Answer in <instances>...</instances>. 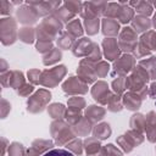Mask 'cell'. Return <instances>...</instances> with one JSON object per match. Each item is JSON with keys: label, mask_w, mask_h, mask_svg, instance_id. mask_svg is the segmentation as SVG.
<instances>
[{"label": "cell", "mask_w": 156, "mask_h": 156, "mask_svg": "<svg viewBox=\"0 0 156 156\" xmlns=\"http://www.w3.org/2000/svg\"><path fill=\"white\" fill-rule=\"evenodd\" d=\"M38 40L40 41H51L57 34L61 33V22L55 16L46 17L35 29Z\"/></svg>", "instance_id": "1"}, {"label": "cell", "mask_w": 156, "mask_h": 156, "mask_svg": "<svg viewBox=\"0 0 156 156\" xmlns=\"http://www.w3.org/2000/svg\"><path fill=\"white\" fill-rule=\"evenodd\" d=\"M51 134L54 135L55 143L57 145L68 144L71 140L74 139V133L62 121H57L51 124Z\"/></svg>", "instance_id": "2"}, {"label": "cell", "mask_w": 156, "mask_h": 156, "mask_svg": "<svg viewBox=\"0 0 156 156\" xmlns=\"http://www.w3.org/2000/svg\"><path fill=\"white\" fill-rule=\"evenodd\" d=\"M17 27L16 21L12 17L1 18L0 21V32H1V41L4 45H10L16 41L17 38Z\"/></svg>", "instance_id": "3"}, {"label": "cell", "mask_w": 156, "mask_h": 156, "mask_svg": "<svg viewBox=\"0 0 156 156\" xmlns=\"http://www.w3.org/2000/svg\"><path fill=\"white\" fill-rule=\"evenodd\" d=\"M50 99H51L50 93L48 90H45V89H40L33 96L29 98V100L27 102V106H28L27 108L32 113L41 112L44 110L45 105L48 104V101H50Z\"/></svg>", "instance_id": "4"}, {"label": "cell", "mask_w": 156, "mask_h": 156, "mask_svg": "<svg viewBox=\"0 0 156 156\" xmlns=\"http://www.w3.org/2000/svg\"><path fill=\"white\" fill-rule=\"evenodd\" d=\"M65 73H66L65 66H57V67H54L51 69H46V71L41 72L40 84L45 85V87H54L62 79Z\"/></svg>", "instance_id": "5"}, {"label": "cell", "mask_w": 156, "mask_h": 156, "mask_svg": "<svg viewBox=\"0 0 156 156\" xmlns=\"http://www.w3.org/2000/svg\"><path fill=\"white\" fill-rule=\"evenodd\" d=\"M119 46L124 51H134L136 46V32L133 28H123L119 34Z\"/></svg>", "instance_id": "6"}, {"label": "cell", "mask_w": 156, "mask_h": 156, "mask_svg": "<svg viewBox=\"0 0 156 156\" xmlns=\"http://www.w3.org/2000/svg\"><path fill=\"white\" fill-rule=\"evenodd\" d=\"M17 13V18L21 23L23 24H32V23H35L39 18V15L37 12V10L29 5H23L21 7L17 9L16 11Z\"/></svg>", "instance_id": "7"}, {"label": "cell", "mask_w": 156, "mask_h": 156, "mask_svg": "<svg viewBox=\"0 0 156 156\" xmlns=\"http://www.w3.org/2000/svg\"><path fill=\"white\" fill-rule=\"evenodd\" d=\"M62 89L67 94H84L88 91V85L76 77H69V79L63 83Z\"/></svg>", "instance_id": "8"}, {"label": "cell", "mask_w": 156, "mask_h": 156, "mask_svg": "<svg viewBox=\"0 0 156 156\" xmlns=\"http://www.w3.org/2000/svg\"><path fill=\"white\" fill-rule=\"evenodd\" d=\"M134 63L135 60L133 56L130 55H124L121 58H117V61L113 65V71L117 74H127L128 72H130L134 68Z\"/></svg>", "instance_id": "9"}, {"label": "cell", "mask_w": 156, "mask_h": 156, "mask_svg": "<svg viewBox=\"0 0 156 156\" xmlns=\"http://www.w3.org/2000/svg\"><path fill=\"white\" fill-rule=\"evenodd\" d=\"M91 94L94 96V99L96 101H99L100 104H107L108 99L111 98L112 94H110L108 91V87L105 82H98L93 89H91Z\"/></svg>", "instance_id": "10"}, {"label": "cell", "mask_w": 156, "mask_h": 156, "mask_svg": "<svg viewBox=\"0 0 156 156\" xmlns=\"http://www.w3.org/2000/svg\"><path fill=\"white\" fill-rule=\"evenodd\" d=\"M54 143L51 140H43V139H38L34 140L32 146L27 150L28 156H39L40 154H45L48 152L51 147H52Z\"/></svg>", "instance_id": "11"}, {"label": "cell", "mask_w": 156, "mask_h": 156, "mask_svg": "<svg viewBox=\"0 0 156 156\" xmlns=\"http://www.w3.org/2000/svg\"><path fill=\"white\" fill-rule=\"evenodd\" d=\"M93 48H94V43L90 39L80 38V40L77 41L74 44V46H73V54L76 56H79V57H82V56H87L88 57L89 54L91 52Z\"/></svg>", "instance_id": "12"}, {"label": "cell", "mask_w": 156, "mask_h": 156, "mask_svg": "<svg viewBox=\"0 0 156 156\" xmlns=\"http://www.w3.org/2000/svg\"><path fill=\"white\" fill-rule=\"evenodd\" d=\"M102 46H104V51H105V56L108 60H116L119 55V48L117 45V41L113 38H106L102 41Z\"/></svg>", "instance_id": "13"}, {"label": "cell", "mask_w": 156, "mask_h": 156, "mask_svg": "<svg viewBox=\"0 0 156 156\" xmlns=\"http://www.w3.org/2000/svg\"><path fill=\"white\" fill-rule=\"evenodd\" d=\"M145 130L147 133V139L151 143L156 141V113L155 112H149L147 116L145 117Z\"/></svg>", "instance_id": "14"}, {"label": "cell", "mask_w": 156, "mask_h": 156, "mask_svg": "<svg viewBox=\"0 0 156 156\" xmlns=\"http://www.w3.org/2000/svg\"><path fill=\"white\" fill-rule=\"evenodd\" d=\"M61 5L60 1H49V2H43L40 1L39 5H37L38 7H34L38 12L39 16H48L52 12H56L58 6Z\"/></svg>", "instance_id": "15"}, {"label": "cell", "mask_w": 156, "mask_h": 156, "mask_svg": "<svg viewBox=\"0 0 156 156\" xmlns=\"http://www.w3.org/2000/svg\"><path fill=\"white\" fill-rule=\"evenodd\" d=\"M122 102L128 110H138L141 105V99L136 94L129 91V93L124 94V96L122 99Z\"/></svg>", "instance_id": "16"}, {"label": "cell", "mask_w": 156, "mask_h": 156, "mask_svg": "<svg viewBox=\"0 0 156 156\" xmlns=\"http://www.w3.org/2000/svg\"><path fill=\"white\" fill-rule=\"evenodd\" d=\"M132 26H133V29H134L136 33H141V32H145V30L150 29L151 22H150V20H149L147 17L139 15V16H136V17L133 18Z\"/></svg>", "instance_id": "17"}, {"label": "cell", "mask_w": 156, "mask_h": 156, "mask_svg": "<svg viewBox=\"0 0 156 156\" xmlns=\"http://www.w3.org/2000/svg\"><path fill=\"white\" fill-rule=\"evenodd\" d=\"M118 29H119V26H118V22L116 20L105 18L102 21V33L105 35H111V37L117 35Z\"/></svg>", "instance_id": "18"}, {"label": "cell", "mask_w": 156, "mask_h": 156, "mask_svg": "<svg viewBox=\"0 0 156 156\" xmlns=\"http://www.w3.org/2000/svg\"><path fill=\"white\" fill-rule=\"evenodd\" d=\"M87 119H89L90 122H98L100 119L104 118V115H105V110L100 106H95V105H91L88 107L87 110Z\"/></svg>", "instance_id": "19"}, {"label": "cell", "mask_w": 156, "mask_h": 156, "mask_svg": "<svg viewBox=\"0 0 156 156\" xmlns=\"http://www.w3.org/2000/svg\"><path fill=\"white\" fill-rule=\"evenodd\" d=\"M66 33L73 39L77 37H80L83 34V28L79 20H72L71 22H68L66 26Z\"/></svg>", "instance_id": "20"}, {"label": "cell", "mask_w": 156, "mask_h": 156, "mask_svg": "<svg viewBox=\"0 0 156 156\" xmlns=\"http://www.w3.org/2000/svg\"><path fill=\"white\" fill-rule=\"evenodd\" d=\"M111 132L112 130H111L108 123H100L94 128L93 134H94V138H96V139H106L111 135Z\"/></svg>", "instance_id": "21"}, {"label": "cell", "mask_w": 156, "mask_h": 156, "mask_svg": "<svg viewBox=\"0 0 156 156\" xmlns=\"http://www.w3.org/2000/svg\"><path fill=\"white\" fill-rule=\"evenodd\" d=\"M84 145H85V150H87V156H91L95 155L98 152H100L101 146L100 143L96 138H88L84 140Z\"/></svg>", "instance_id": "22"}, {"label": "cell", "mask_w": 156, "mask_h": 156, "mask_svg": "<svg viewBox=\"0 0 156 156\" xmlns=\"http://www.w3.org/2000/svg\"><path fill=\"white\" fill-rule=\"evenodd\" d=\"M121 5H122V10H121L118 20L122 23H128V22L133 21V18H134V9L129 7L128 4H126V2H121Z\"/></svg>", "instance_id": "23"}, {"label": "cell", "mask_w": 156, "mask_h": 156, "mask_svg": "<svg viewBox=\"0 0 156 156\" xmlns=\"http://www.w3.org/2000/svg\"><path fill=\"white\" fill-rule=\"evenodd\" d=\"M129 5L135 6L134 10H136V12H139L141 16L147 17L149 15L152 13V5L150 2H146V1H136V2H129Z\"/></svg>", "instance_id": "24"}, {"label": "cell", "mask_w": 156, "mask_h": 156, "mask_svg": "<svg viewBox=\"0 0 156 156\" xmlns=\"http://www.w3.org/2000/svg\"><path fill=\"white\" fill-rule=\"evenodd\" d=\"M140 43L149 50H155L156 49V33L152 30L146 32V34H144L141 37Z\"/></svg>", "instance_id": "25"}, {"label": "cell", "mask_w": 156, "mask_h": 156, "mask_svg": "<svg viewBox=\"0 0 156 156\" xmlns=\"http://www.w3.org/2000/svg\"><path fill=\"white\" fill-rule=\"evenodd\" d=\"M35 34H37V33H35V29H33V28H30V27H23V28H21L20 32H18L20 39H21L23 43H27V44L33 43Z\"/></svg>", "instance_id": "26"}, {"label": "cell", "mask_w": 156, "mask_h": 156, "mask_svg": "<svg viewBox=\"0 0 156 156\" xmlns=\"http://www.w3.org/2000/svg\"><path fill=\"white\" fill-rule=\"evenodd\" d=\"M145 123H146V121H145V117H144L143 115L135 113V115L132 116L130 127H132L134 130H136V132H139V133L143 132V130L145 129Z\"/></svg>", "instance_id": "27"}, {"label": "cell", "mask_w": 156, "mask_h": 156, "mask_svg": "<svg viewBox=\"0 0 156 156\" xmlns=\"http://www.w3.org/2000/svg\"><path fill=\"white\" fill-rule=\"evenodd\" d=\"M91 130V127H90V121L87 119V118H82L77 124L76 127L73 128V132L78 135H87L89 132Z\"/></svg>", "instance_id": "28"}, {"label": "cell", "mask_w": 156, "mask_h": 156, "mask_svg": "<svg viewBox=\"0 0 156 156\" xmlns=\"http://www.w3.org/2000/svg\"><path fill=\"white\" fill-rule=\"evenodd\" d=\"M139 65L145 66L144 69L147 72L150 78H152V79L156 78V60H155V57H150L149 60H143V61H140Z\"/></svg>", "instance_id": "29"}, {"label": "cell", "mask_w": 156, "mask_h": 156, "mask_svg": "<svg viewBox=\"0 0 156 156\" xmlns=\"http://www.w3.org/2000/svg\"><path fill=\"white\" fill-rule=\"evenodd\" d=\"M84 24H85V30L88 32V34L93 35L96 34L99 30V18L98 17H87L84 18Z\"/></svg>", "instance_id": "30"}, {"label": "cell", "mask_w": 156, "mask_h": 156, "mask_svg": "<svg viewBox=\"0 0 156 156\" xmlns=\"http://www.w3.org/2000/svg\"><path fill=\"white\" fill-rule=\"evenodd\" d=\"M10 85L15 89H20L22 85H24V78L22 72L20 71H12L11 72V79H10Z\"/></svg>", "instance_id": "31"}, {"label": "cell", "mask_w": 156, "mask_h": 156, "mask_svg": "<svg viewBox=\"0 0 156 156\" xmlns=\"http://www.w3.org/2000/svg\"><path fill=\"white\" fill-rule=\"evenodd\" d=\"M56 15V18L62 21V22H71L72 20H74V13H72L66 6L61 7V9H57V11L55 12Z\"/></svg>", "instance_id": "32"}, {"label": "cell", "mask_w": 156, "mask_h": 156, "mask_svg": "<svg viewBox=\"0 0 156 156\" xmlns=\"http://www.w3.org/2000/svg\"><path fill=\"white\" fill-rule=\"evenodd\" d=\"M61 58V52L58 51V49H52L51 51H49L46 55H44V65H52L55 62H57Z\"/></svg>", "instance_id": "33"}, {"label": "cell", "mask_w": 156, "mask_h": 156, "mask_svg": "<svg viewBox=\"0 0 156 156\" xmlns=\"http://www.w3.org/2000/svg\"><path fill=\"white\" fill-rule=\"evenodd\" d=\"M67 121L71 123V124H77L80 119H82V115L79 112V110H74V108H68L65 113Z\"/></svg>", "instance_id": "34"}, {"label": "cell", "mask_w": 156, "mask_h": 156, "mask_svg": "<svg viewBox=\"0 0 156 156\" xmlns=\"http://www.w3.org/2000/svg\"><path fill=\"white\" fill-rule=\"evenodd\" d=\"M26 149L20 143H12L9 145V156H24Z\"/></svg>", "instance_id": "35"}, {"label": "cell", "mask_w": 156, "mask_h": 156, "mask_svg": "<svg viewBox=\"0 0 156 156\" xmlns=\"http://www.w3.org/2000/svg\"><path fill=\"white\" fill-rule=\"evenodd\" d=\"M107 108L110 110V111H113V112H116V111H121L122 110V101H121V98L119 96H117V95H111V98L108 99V101H107Z\"/></svg>", "instance_id": "36"}, {"label": "cell", "mask_w": 156, "mask_h": 156, "mask_svg": "<svg viewBox=\"0 0 156 156\" xmlns=\"http://www.w3.org/2000/svg\"><path fill=\"white\" fill-rule=\"evenodd\" d=\"M48 111L52 116V118H58V117H61V116H63L66 113V111L63 108V105H61V104H54V105H51Z\"/></svg>", "instance_id": "37"}, {"label": "cell", "mask_w": 156, "mask_h": 156, "mask_svg": "<svg viewBox=\"0 0 156 156\" xmlns=\"http://www.w3.org/2000/svg\"><path fill=\"white\" fill-rule=\"evenodd\" d=\"M67 149L68 151H71L72 154H76V155H80L82 154V141L79 139H73L71 140L68 144H67Z\"/></svg>", "instance_id": "38"}, {"label": "cell", "mask_w": 156, "mask_h": 156, "mask_svg": "<svg viewBox=\"0 0 156 156\" xmlns=\"http://www.w3.org/2000/svg\"><path fill=\"white\" fill-rule=\"evenodd\" d=\"M73 38L72 37H69L67 33H62L61 34V37L57 39V44H58V46L60 48H62V49H68L69 46H71V44L73 43Z\"/></svg>", "instance_id": "39"}, {"label": "cell", "mask_w": 156, "mask_h": 156, "mask_svg": "<svg viewBox=\"0 0 156 156\" xmlns=\"http://www.w3.org/2000/svg\"><path fill=\"white\" fill-rule=\"evenodd\" d=\"M65 6L74 15L82 13V11H83V4L79 1H68V2H65Z\"/></svg>", "instance_id": "40"}, {"label": "cell", "mask_w": 156, "mask_h": 156, "mask_svg": "<svg viewBox=\"0 0 156 156\" xmlns=\"http://www.w3.org/2000/svg\"><path fill=\"white\" fill-rule=\"evenodd\" d=\"M112 87H113V90L117 93V94H121L126 88H127V82H126V78L123 77H119L117 78L116 80H113L112 83Z\"/></svg>", "instance_id": "41"}, {"label": "cell", "mask_w": 156, "mask_h": 156, "mask_svg": "<svg viewBox=\"0 0 156 156\" xmlns=\"http://www.w3.org/2000/svg\"><path fill=\"white\" fill-rule=\"evenodd\" d=\"M102 152L105 156H122V152L112 144H108L102 147Z\"/></svg>", "instance_id": "42"}, {"label": "cell", "mask_w": 156, "mask_h": 156, "mask_svg": "<svg viewBox=\"0 0 156 156\" xmlns=\"http://www.w3.org/2000/svg\"><path fill=\"white\" fill-rule=\"evenodd\" d=\"M41 156H74L71 151L68 150H63V149H52L49 150L48 152L43 154Z\"/></svg>", "instance_id": "43"}, {"label": "cell", "mask_w": 156, "mask_h": 156, "mask_svg": "<svg viewBox=\"0 0 156 156\" xmlns=\"http://www.w3.org/2000/svg\"><path fill=\"white\" fill-rule=\"evenodd\" d=\"M108 65L106 62H99L96 65V68H94V72H95V76H99V77H105L108 72Z\"/></svg>", "instance_id": "44"}, {"label": "cell", "mask_w": 156, "mask_h": 156, "mask_svg": "<svg viewBox=\"0 0 156 156\" xmlns=\"http://www.w3.org/2000/svg\"><path fill=\"white\" fill-rule=\"evenodd\" d=\"M84 100L82 98H78V96H74L72 99H69L68 101V105H69V108H74V110H80L84 107Z\"/></svg>", "instance_id": "45"}, {"label": "cell", "mask_w": 156, "mask_h": 156, "mask_svg": "<svg viewBox=\"0 0 156 156\" xmlns=\"http://www.w3.org/2000/svg\"><path fill=\"white\" fill-rule=\"evenodd\" d=\"M118 144L122 146V149L126 151V152H129V151H132V149L134 147L133 145H132V143L126 138V135H121L119 138H118Z\"/></svg>", "instance_id": "46"}, {"label": "cell", "mask_w": 156, "mask_h": 156, "mask_svg": "<svg viewBox=\"0 0 156 156\" xmlns=\"http://www.w3.org/2000/svg\"><path fill=\"white\" fill-rule=\"evenodd\" d=\"M40 76H41V73L38 69H32L28 72V79L33 84H40Z\"/></svg>", "instance_id": "47"}, {"label": "cell", "mask_w": 156, "mask_h": 156, "mask_svg": "<svg viewBox=\"0 0 156 156\" xmlns=\"http://www.w3.org/2000/svg\"><path fill=\"white\" fill-rule=\"evenodd\" d=\"M0 10H1V15H11L12 4L6 1V0H1L0 1Z\"/></svg>", "instance_id": "48"}, {"label": "cell", "mask_w": 156, "mask_h": 156, "mask_svg": "<svg viewBox=\"0 0 156 156\" xmlns=\"http://www.w3.org/2000/svg\"><path fill=\"white\" fill-rule=\"evenodd\" d=\"M33 90H34V87H33L32 84H24V85H22V87L17 90V93H18L20 95H22V96H27V95L30 94Z\"/></svg>", "instance_id": "49"}, {"label": "cell", "mask_w": 156, "mask_h": 156, "mask_svg": "<svg viewBox=\"0 0 156 156\" xmlns=\"http://www.w3.org/2000/svg\"><path fill=\"white\" fill-rule=\"evenodd\" d=\"M1 102H2V118H5L6 117V111H10L11 110V106H10V104L5 99H2Z\"/></svg>", "instance_id": "50"}, {"label": "cell", "mask_w": 156, "mask_h": 156, "mask_svg": "<svg viewBox=\"0 0 156 156\" xmlns=\"http://www.w3.org/2000/svg\"><path fill=\"white\" fill-rule=\"evenodd\" d=\"M150 96H152L154 99H156V82L151 84L150 87Z\"/></svg>", "instance_id": "51"}, {"label": "cell", "mask_w": 156, "mask_h": 156, "mask_svg": "<svg viewBox=\"0 0 156 156\" xmlns=\"http://www.w3.org/2000/svg\"><path fill=\"white\" fill-rule=\"evenodd\" d=\"M154 6H155V7H156V2H154Z\"/></svg>", "instance_id": "52"}, {"label": "cell", "mask_w": 156, "mask_h": 156, "mask_svg": "<svg viewBox=\"0 0 156 156\" xmlns=\"http://www.w3.org/2000/svg\"><path fill=\"white\" fill-rule=\"evenodd\" d=\"M155 105H156V102H155Z\"/></svg>", "instance_id": "53"}]
</instances>
